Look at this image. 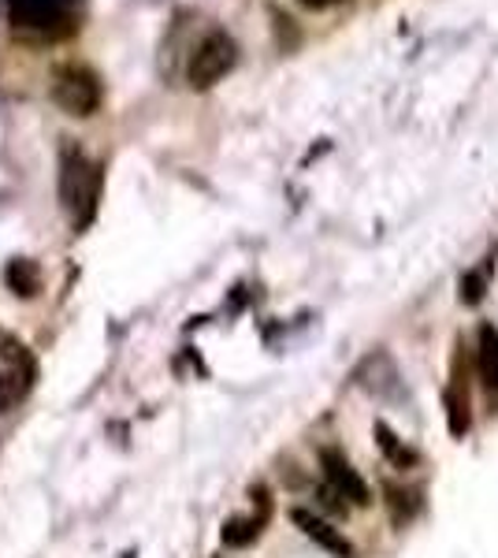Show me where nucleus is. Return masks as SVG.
<instances>
[{
  "label": "nucleus",
  "mask_w": 498,
  "mask_h": 558,
  "mask_svg": "<svg viewBox=\"0 0 498 558\" xmlns=\"http://www.w3.org/2000/svg\"><path fill=\"white\" fill-rule=\"evenodd\" d=\"M8 26L34 41H60L78 31L83 0H8Z\"/></svg>",
  "instance_id": "obj_1"
},
{
  "label": "nucleus",
  "mask_w": 498,
  "mask_h": 558,
  "mask_svg": "<svg viewBox=\"0 0 498 558\" xmlns=\"http://www.w3.org/2000/svg\"><path fill=\"white\" fill-rule=\"evenodd\" d=\"M60 197L63 209L75 216L78 228H86L97 213V197H101V168L78 149H63L60 157Z\"/></svg>",
  "instance_id": "obj_2"
},
{
  "label": "nucleus",
  "mask_w": 498,
  "mask_h": 558,
  "mask_svg": "<svg viewBox=\"0 0 498 558\" xmlns=\"http://www.w3.org/2000/svg\"><path fill=\"white\" fill-rule=\"evenodd\" d=\"M234 60H239V45L231 41V34H223V31L205 34L202 45H197L194 57H190V64H186L190 86L208 89L212 83H220V78L234 68Z\"/></svg>",
  "instance_id": "obj_3"
},
{
  "label": "nucleus",
  "mask_w": 498,
  "mask_h": 558,
  "mask_svg": "<svg viewBox=\"0 0 498 558\" xmlns=\"http://www.w3.org/2000/svg\"><path fill=\"white\" fill-rule=\"evenodd\" d=\"M57 105L71 116H94L101 105V83L89 68H63L57 78Z\"/></svg>",
  "instance_id": "obj_4"
},
{
  "label": "nucleus",
  "mask_w": 498,
  "mask_h": 558,
  "mask_svg": "<svg viewBox=\"0 0 498 558\" xmlns=\"http://www.w3.org/2000/svg\"><path fill=\"white\" fill-rule=\"evenodd\" d=\"M320 465H324V476H328V488L339 495V499L353 502V507H365L368 488H365V481L357 476V470L347 462V454L328 447V451L320 454Z\"/></svg>",
  "instance_id": "obj_5"
},
{
  "label": "nucleus",
  "mask_w": 498,
  "mask_h": 558,
  "mask_svg": "<svg viewBox=\"0 0 498 558\" xmlns=\"http://www.w3.org/2000/svg\"><path fill=\"white\" fill-rule=\"evenodd\" d=\"M291 518H294V525L313 539V544H320V547H324V551H331V555H339V558H350V555H353L350 539L342 536L339 529H331L324 518L309 514V510H294Z\"/></svg>",
  "instance_id": "obj_6"
},
{
  "label": "nucleus",
  "mask_w": 498,
  "mask_h": 558,
  "mask_svg": "<svg viewBox=\"0 0 498 558\" xmlns=\"http://www.w3.org/2000/svg\"><path fill=\"white\" fill-rule=\"evenodd\" d=\"M476 368H479V380H484L487 395H498V328L495 324H484V328H479Z\"/></svg>",
  "instance_id": "obj_7"
},
{
  "label": "nucleus",
  "mask_w": 498,
  "mask_h": 558,
  "mask_svg": "<svg viewBox=\"0 0 498 558\" xmlns=\"http://www.w3.org/2000/svg\"><path fill=\"white\" fill-rule=\"evenodd\" d=\"M447 425L454 436H465L469 425H473V413H469V395L461 391V384L447 387Z\"/></svg>",
  "instance_id": "obj_8"
},
{
  "label": "nucleus",
  "mask_w": 498,
  "mask_h": 558,
  "mask_svg": "<svg viewBox=\"0 0 498 558\" xmlns=\"http://www.w3.org/2000/svg\"><path fill=\"white\" fill-rule=\"evenodd\" d=\"M376 444H379V451H384V454L398 465V470H405V465H413V462H416V454H413L410 447H405L402 439H398L387 425H376Z\"/></svg>",
  "instance_id": "obj_9"
},
{
  "label": "nucleus",
  "mask_w": 498,
  "mask_h": 558,
  "mask_svg": "<svg viewBox=\"0 0 498 558\" xmlns=\"http://www.w3.org/2000/svg\"><path fill=\"white\" fill-rule=\"evenodd\" d=\"M8 283H12L15 294L31 299V294L38 291V272H34L31 260H12V265H8Z\"/></svg>",
  "instance_id": "obj_10"
},
{
  "label": "nucleus",
  "mask_w": 498,
  "mask_h": 558,
  "mask_svg": "<svg viewBox=\"0 0 498 558\" xmlns=\"http://www.w3.org/2000/svg\"><path fill=\"white\" fill-rule=\"evenodd\" d=\"M257 533H260V518H234V521H228V529H223V544L246 547L257 539Z\"/></svg>",
  "instance_id": "obj_11"
},
{
  "label": "nucleus",
  "mask_w": 498,
  "mask_h": 558,
  "mask_svg": "<svg viewBox=\"0 0 498 558\" xmlns=\"http://www.w3.org/2000/svg\"><path fill=\"white\" fill-rule=\"evenodd\" d=\"M487 276H491V260H484L479 268H473L465 279H461V302L465 305H476L479 299H484L487 291Z\"/></svg>",
  "instance_id": "obj_12"
},
{
  "label": "nucleus",
  "mask_w": 498,
  "mask_h": 558,
  "mask_svg": "<svg viewBox=\"0 0 498 558\" xmlns=\"http://www.w3.org/2000/svg\"><path fill=\"white\" fill-rule=\"evenodd\" d=\"M26 391V376L15 373H0V413L12 410V402Z\"/></svg>",
  "instance_id": "obj_13"
},
{
  "label": "nucleus",
  "mask_w": 498,
  "mask_h": 558,
  "mask_svg": "<svg viewBox=\"0 0 498 558\" xmlns=\"http://www.w3.org/2000/svg\"><path fill=\"white\" fill-rule=\"evenodd\" d=\"M305 8H331V4H339V0H302Z\"/></svg>",
  "instance_id": "obj_14"
}]
</instances>
